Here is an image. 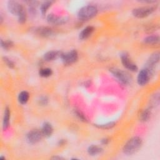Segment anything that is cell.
Masks as SVG:
<instances>
[{"instance_id": "obj_1", "label": "cell", "mask_w": 160, "mask_h": 160, "mask_svg": "<svg viewBox=\"0 0 160 160\" xmlns=\"http://www.w3.org/2000/svg\"><path fill=\"white\" fill-rule=\"evenodd\" d=\"M142 141L141 138L138 136L133 137L129 139L124 144L122 151L128 156L132 155L139 151L142 146Z\"/></svg>"}, {"instance_id": "obj_2", "label": "cell", "mask_w": 160, "mask_h": 160, "mask_svg": "<svg viewBox=\"0 0 160 160\" xmlns=\"http://www.w3.org/2000/svg\"><path fill=\"white\" fill-rule=\"evenodd\" d=\"M109 71L122 84L129 85L131 83L132 78L127 72L116 68H111Z\"/></svg>"}, {"instance_id": "obj_3", "label": "cell", "mask_w": 160, "mask_h": 160, "mask_svg": "<svg viewBox=\"0 0 160 160\" xmlns=\"http://www.w3.org/2000/svg\"><path fill=\"white\" fill-rule=\"evenodd\" d=\"M98 9L95 6L87 5L82 7L78 12V17L81 20L89 19L97 14Z\"/></svg>"}, {"instance_id": "obj_4", "label": "cell", "mask_w": 160, "mask_h": 160, "mask_svg": "<svg viewBox=\"0 0 160 160\" xmlns=\"http://www.w3.org/2000/svg\"><path fill=\"white\" fill-rule=\"evenodd\" d=\"M155 10L156 7L154 6H143L134 9L132 13L134 16L138 18H144L151 14Z\"/></svg>"}, {"instance_id": "obj_5", "label": "cell", "mask_w": 160, "mask_h": 160, "mask_svg": "<svg viewBox=\"0 0 160 160\" xmlns=\"http://www.w3.org/2000/svg\"><path fill=\"white\" fill-rule=\"evenodd\" d=\"M60 58L65 64H71L78 59V53L75 49L71 50L67 52H61Z\"/></svg>"}, {"instance_id": "obj_6", "label": "cell", "mask_w": 160, "mask_h": 160, "mask_svg": "<svg viewBox=\"0 0 160 160\" xmlns=\"http://www.w3.org/2000/svg\"><path fill=\"white\" fill-rule=\"evenodd\" d=\"M7 5L9 11L13 15H16L18 17L25 12L22 5L17 1H9Z\"/></svg>"}, {"instance_id": "obj_7", "label": "cell", "mask_w": 160, "mask_h": 160, "mask_svg": "<svg viewBox=\"0 0 160 160\" xmlns=\"http://www.w3.org/2000/svg\"><path fill=\"white\" fill-rule=\"evenodd\" d=\"M159 61V52H156L152 54L147 60L146 63V66L144 68H146L151 74V75L154 71L155 66Z\"/></svg>"}, {"instance_id": "obj_8", "label": "cell", "mask_w": 160, "mask_h": 160, "mask_svg": "<svg viewBox=\"0 0 160 160\" xmlns=\"http://www.w3.org/2000/svg\"><path fill=\"white\" fill-rule=\"evenodd\" d=\"M42 136L43 134L41 131L31 130L26 134V141L29 144H36L41 140Z\"/></svg>"}, {"instance_id": "obj_9", "label": "cell", "mask_w": 160, "mask_h": 160, "mask_svg": "<svg viewBox=\"0 0 160 160\" xmlns=\"http://www.w3.org/2000/svg\"><path fill=\"white\" fill-rule=\"evenodd\" d=\"M121 62L124 67L130 70L131 71H136L138 70L137 66L131 61L129 55L126 52H124L121 55Z\"/></svg>"}, {"instance_id": "obj_10", "label": "cell", "mask_w": 160, "mask_h": 160, "mask_svg": "<svg viewBox=\"0 0 160 160\" xmlns=\"http://www.w3.org/2000/svg\"><path fill=\"white\" fill-rule=\"evenodd\" d=\"M151 74L146 69H142L138 73L137 77V82L140 86L146 85L149 81Z\"/></svg>"}, {"instance_id": "obj_11", "label": "cell", "mask_w": 160, "mask_h": 160, "mask_svg": "<svg viewBox=\"0 0 160 160\" xmlns=\"http://www.w3.org/2000/svg\"><path fill=\"white\" fill-rule=\"evenodd\" d=\"M68 19L66 18L58 16L54 14H50L47 16V21L49 24L54 25L63 24L66 22Z\"/></svg>"}, {"instance_id": "obj_12", "label": "cell", "mask_w": 160, "mask_h": 160, "mask_svg": "<svg viewBox=\"0 0 160 160\" xmlns=\"http://www.w3.org/2000/svg\"><path fill=\"white\" fill-rule=\"evenodd\" d=\"M34 32L39 36L48 38L54 34L52 29L49 27H39L34 29Z\"/></svg>"}, {"instance_id": "obj_13", "label": "cell", "mask_w": 160, "mask_h": 160, "mask_svg": "<svg viewBox=\"0 0 160 160\" xmlns=\"http://www.w3.org/2000/svg\"><path fill=\"white\" fill-rule=\"evenodd\" d=\"M94 31V28L93 26H87L80 32L79 34V38L81 40L86 39L92 34Z\"/></svg>"}, {"instance_id": "obj_14", "label": "cell", "mask_w": 160, "mask_h": 160, "mask_svg": "<svg viewBox=\"0 0 160 160\" xmlns=\"http://www.w3.org/2000/svg\"><path fill=\"white\" fill-rule=\"evenodd\" d=\"M41 132L43 134V136L47 138L50 137L53 132V128L52 125L48 122H44L42 126Z\"/></svg>"}, {"instance_id": "obj_15", "label": "cell", "mask_w": 160, "mask_h": 160, "mask_svg": "<svg viewBox=\"0 0 160 160\" xmlns=\"http://www.w3.org/2000/svg\"><path fill=\"white\" fill-rule=\"evenodd\" d=\"M61 52L57 51H50L47 52H46L44 54L43 58L46 61H51L56 59H57L58 57H60Z\"/></svg>"}, {"instance_id": "obj_16", "label": "cell", "mask_w": 160, "mask_h": 160, "mask_svg": "<svg viewBox=\"0 0 160 160\" xmlns=\"http://www.w3.org/2000/svg\"><path fill=\"white\" fill-rule=\"evenodd\" d=\"M9 119H10V109L8 107H6L4 109L3 121H2V128L3 130H6L9 124Z\"/></svg>"}, {"instance_id": "obj_17", "label": "cell", "mask_w": 160, "mask_h": 160, "mask_svg": "<svg viewBox=\"0 0 160 160\" xmlns=\"http://www.w3.org/2000/svg\"><path fill=\"white\" fill-rule=\"evenodd\" d=\"M159 36L158 35H149L144 39V43L149 45H154L159 42Z\"/></svg>"}, {"instance_id": "obj_18", "label": "cell", "mask_w": 160, "mask_h": 160, "mask_svg": "<svg viewBox=\"0 0 160 160\" xmlns=\"http://www.w3.org/2000/svg\"><path fill=\"white\" fill-rule=\"evenodd\" d=\"M102 151V149L96 145H91L88 148V152L91 156H95L99 154H101Z\"/></svg>"}, {"instance_id": "obj_19", "label": "cell", "mask_w": 160, "mask_h": 160, "mask_svg": "<svg viewBox=\"0 0 160 160\" xmlns=\"http://www.w3.org/2000/svg\"><path fill=\"white\" fill-rule=\"evenodd\" d=\"M29 98V93L26 91H21L18 96V101L19 102V103H21V104H25L27 103V102L28 101Z\"/></svg>"}, {"instance_id": "obj_20", "label": "cell", "mask_w": 160, "mask_h": 160, "mask_svg": "<svg viewBox=\"0 0 160 160\" xmlns=\"http://www.w3.org/2000/svg\"><path fill=\"white\" fill-rule=\"evenodd\" d=\"M151 116V111L149 109H146L142 111L139 114V120L142 122L148 121Z\"/></svg>"}, {"instance_id": "obj_21", "label": "cell", "mask_w": 160, "mask_h": 160, "mask_svg": "<svg viewBox=\"0 0 160 160\" xmlns=\"http://www.w3.org/2000/svg\"><path fill=\"white\" fill-rule=\"evenodd\" d=\"M52 73V71L51 69L48 68H45L41 69L39 71V74L40 76L43 77V78H48L49 77Z\"/></svg>"}, {"instance_id": "obj_22", "label": "cell", "mask_w": 160, "mask_h": 160, "mask_svg": "<svg viewBox=\"0 0 160 160\" xmlns=\"http://www.w3.org/2000/svg\"><path fill=\"white\" fill-rule=\"evenodd\" d=\"M52 4L51 1H44V2H42L41 4V7H40V10L41 12V14L44 16L46 14L48 9H49V8L51 6Z\"/></svg>"}, {"instance_id": "obj_23", "label": "cell", "mask_w": 160, "mask_h": 160, "mask_svg": "<svg viewBox=\"0 0 160 160\" xmlns=\"http://www.w3.org/2000/svg\"><path fill=\"white\" fill-rule=\"evenodd\" d=\"M151 106V107H156L158 106L159 104V93H156L150 100Z\"/></svg>"}, {"instance_id": "obj_24", "label": "cell", "mask_w": 160, "mask_h": 160, "mask_svg": "<svg viewBox=\"0 0 160 160\" xmlns=\"http://www.w3.org/2000/svg\"><path fill=\"white\" fill-rule=\"evenodd\" d=\"M1 46L3 49L8 50L13 46V42L11 40L4 41L1 39Z\"/></svg>"}, {"instance_id": "obj_25", "label": "cell", "mask_w": 160, "mask_h": 160, "mask_svg": "<svg viewBox=\"0 0 160 160\" xmlns=\"http://www.w3.org/2000/svg\"><path fill=\"white\" fill-rule=\"evenodd\" d=\"M116 123L114 122H109L106 124H95V126L100 129H111L112 128H113L115 126Z\"/></svg>"}, {"instance_id": "obj_26", "label": "cell", "mask_w": 160, "mask_h": 160, "mask_svg": "<svg viewBox=\"0 0 160 160\" xmlns=\"http://www.w3.org/2000/svg\"><path fill=\"white\" fill-rule=\"evenodd\" d=\"M3 61L6 63V64L10 68H13L14 67V62L11 60L9 58L7 57H3Z\"/></svg>"}, {"instance_id": "obj_27", "label": "cell", "mask_w": 160, "mask_h": 160, "mask_svg": "<svg viewBox=\"0 0 160 160\" xmlns=\"http://www.w3.org/2000/svg\"><path fill=\"white\" fill-rule=\"evenodd\" d=\"M48 98L46 96H41L40 98L38 99V102L41 106H46L48 103Z\"/></svg>"}, {"instance_id": "obj_28", "label": "cell", "mask_w": 160, "mask_h": 160, "mask_svg": "<svg viewBox=\"0 0 160 160\" xmlns=\"http://www.w3.org/2000/svg\"><path fill=\"white\" fill-rule=\"evenodd\" d=\"M74 112H75L76 116H77L79 119H81V121H87V120H86V117L84 116V115L83 114V113H82V112H81L80 111L76 110V111H74Z\"/></svg>"}, {"instance_id": "obj_29", "label": "cell", "mask_w": 160, "mask_h": 160, "mask_svg": "<svg viewBox=\"0 0 160 160\" xmlns=\"http://www.w3.org/2000/svg\"><path fill=\"white\" fill-rule=\"evenodd\" d=\"M26 20V12L23 13L22 14H21V16H19L18 17V21H19V23L22 24V23L25 22Z\"/></svg>"}, {"instance_id": "obj_30", "label": "cell", "mask_w": 160, "mask_h": 160, "mask_svg": "<svg viewBox=\"0 0 160 160\" xmlns=\"http://www.w3.org/2000/svg\"><path fill=\"white\" fill-rule=\"evenodd\" d=\"M108 142H109V139L107 138H105V139H103L101 140V142L103 144H107L108 143Z\"/></svg>"}, {"instance_id": "obj_31", "label": "cell", "mask_w": 160, "mask_h": 160, "mask_svg": "<svg viewBox=\"0 0 160 160\" xmlns=\"http://www.w3.org/2000/svg\"><path fill=\"white\" fill-rule=\"evenodd\" d=\"M52 159H63L62 158L59 157V156H54L52 158Z\"/></svg>"}]
</instances>
